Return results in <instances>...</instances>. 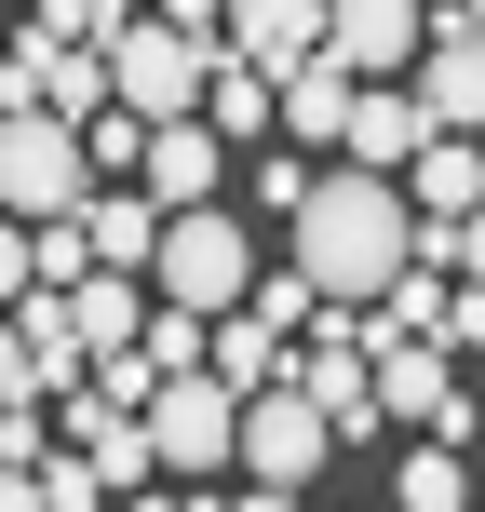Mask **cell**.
Segmentation results:
<instances>
[{
    "label": "cell",
    "instance_id": "cell-23",
    "mask_svg": "<svg viewBox=\"0 0 485 512\" xmlns=\"http://www.w3.org/2000/svg\"><path fill=\"white\" fill-rule=\"evenodd\" d=\"M256 203H270V216H297V203H310V162H283V149H270V162H256Z\"/></svg>",
    "mask_w": 485,
    "mask_h": 512
},
{
    "label": "cell",
    "instance_id": "cell-21",
    "mask_svg": "<svg viewBox=\"0 0 485 512\" xmlns=\"http://www.w3.org/2000/svg\"><path fill=\"white\" fill-rule=\"evenodd\" d=\"M0 459H27V472L54 459V432H41V391H27V405H0Z\"/></svg>",
    "mask_w": 485,
    "mask_h": 512
},
{
    "label": "cell",
    "instance_id": "cell-10",
    "mask_svg": "<svg viewBox=\"0 0 485 512\" xmlns=\"http://www.w3.org/2000/svg\"><path fill=\"white\" fill-rule=\"evenodd\" d=\"M432 135H445V122L418 108V81H364V95H351V135H337V149H351V162H378V176H405Z\"/></svg>",
    "mask_w": 485,
    "mask_h": 512
},
{
    "label": "cell",
    "instance_id": "cell-14",
    "mask_svg": "<svg viewBox=\"0 0 485 512\" xmlns=\"http://www.w3.org/2000/svg\"><path fill=\"white\" fill-rule=\"evenodd\" d=\"M203 364H216V378H230V391H270L283 378V364H297V351H283V324H270V310H216V324H203Z\"/></svg>",
    "mask_w": 485,
    "mask_h": 512
},
{
    "label": "cell",
    "instance_id": "cell-12",
    "mask_svg": "<svg viewBox=\"0 0 485 512\" xmlns=\"http://www.w3.org/2000/svg\"><path fill=\"white\" fill-rule=\"evenodd\" d=\"M216 41H230V54H256V68L283 81L310 41H324V0H216Z\"/></svg>",
    "mask_w": 485,
    "mask_h": 512
},
{
    "label": "cell",
    "instance_id": "cell-3",
    "mask_svg": "<svg viewBox=\"0 0 485 512\" xmlns=\"http://www.w3.org/2000/svg\"><path fill=\"white\" fill-rule=\"evenodd\" d=\"M149 283H162L176 310H203V324H216V310H243V297H256V243H243V216L176 203V216H162V243H149Z\"/></svg>",
    "mask_w": 485,
    "mask_h": 512
},
{
    "label": "cell",
    "instance_id": "cell-16",
    "mask_svg": "<svg viewBox=\"0 0 485 512\" xmlns=\"http://www.w3.org/2000/svg\"><path fill=\"white\" fill-rule=\"evenodd\" d=\"M405 203L418 216H472L485 203V135H432V149L405 162Z\"/></svg>",
    "mask_w": 485,
    "mask_h": 512
},
{
    "label": "cell",
    "instance_id": "cell-20",
    "mask_svg": "<svg viewBox=\"0 0 485 512\" xmlns=\"http://www.w3.org/2000/svg\"><path fill=\"white\" fill-rule=\"evenodd\" d=\"M310 297H324V283H310V270H256V310H270V324H283V337H297V324H310Z\"/></svg>",
    "mask_w": 485,
    "mask_h": 512
},
{
    "label": "cell",
    "instance_id": "cell-2",
    "mask_svg": "<svg viewBox=\"0 0 485 512\" xmlns=\"http://www.w3.org/2000/svg\"><path fill=\"white\" fill-rule=\"evenodd\" d=\"M95 189L108 176H95V149H81L68 108H0V216L41 230V216H81Z\"/></svg>",
    "mask_w": 485,
    "mask_h": 512
},
{
    "label": "cell",
    "instance_id": "cell-24",
    "mask_svg": "<svg viewBox=\"0 0 485 512\" xmlns=\"http://www.w3.org/2000/svg\"><path fill=\"white\" fill-rule=\"evenodd\" d=\"M445 351H459V364L485 351V283H472V297H445Z\"/></svg>",
    "mask_w": 485,
    "mask_h": 512
},
{
    "label": "cell",
    "instance_id": "cell-25",
    "mask_svg": "<svg viewBox=\"0 0 485 512\" xmlns=\"http://www.w3.org/2000/svg\"><path fill=\"white\" fill-rule=\"evenodd\" d=\"M459 270H472V283H485V203H472V216H459Z\"/></svg>",
    "mask_w": 485,
    "mask_h": 512
},
{
    "label": "cell",
    "instance_id": "cell-19",
    "mask_svg": "<svg viewBox=\"0 0 485 512\" xmlns=\"http://www.w3.org/2000/svg\"><path fill=\"white\" fill-rule=\"evenodd\" d=\"M27 283H41V230H27V216H0V310H14Z\"/></svg>",
    "mask_w": 485,
    "mask_h": 512
},
{
    "label": "cell",
    "instance_id": "cell-8",
    "mask_svg": "<svg viewBox=\"0 0 485 512\" xmlns=\"http://www.w3.org/2000/svg\"><path fill=\"white\" fill-rule=\"evenodd\" d=\"M432 41V0H324V54H351L364 81H405Z\"/></svg>",
    "mask_w": 485,
    "mask_h": 512
},
{
    "label": "cell",
    "instance_id": "cell-22",
    "mask_svg": "<svg viewBox=\"0 0 485 512\" xmlns=\"http://www.w3.org/2000/svg\"><path fill=\"white\" fill-rule=\"evenodd\" d=\"M27 391H41V364H27V324L0 310V405H27ZM41 405H54V391H41Z\"/></svg>",
    "mask_w": 485,
    "mask_h": 512
},
{
    "label": "cell",
    "instance_id": "cell-7",
    "mask_svg": "<svg viewBox=\"0 0 485 512\" xmlns=\"http://www.w3.org/2000/svg\"><path fill=\"white\" fill-rule=\"evenodd\" d=\"M364 364H378V418L472 432V391H459V351H445V337H364Z\"/></svg>",
    "mask_w": 485,
    "mask_h": 512
},
{
    "label": "cell",
    "instance_id": "cell-5",
    "mask_svg": "<svg viewBox=\"0 0 485 512\" xmlns=\"http://www.w3.org/2000/svg\"><path fill=\"white\" fill-rule=\"evenodd\" d=\"M324 459H337V418L310 405L297 378L243 391V459H230V472H243V499H297V486H310Z\"/></svg>",
    "mask_w": 485,
    "mask_h": 512
},
{
    "label": "cell",
    "instance_id": "cell-11",
    "mask_svg": "<svg viewBox=\"0 0 485 512\" xmlns=\"http://www.w3.org/2000/svg\"><path fill=\"white\" fill-rule=\"evenodd\" d=\"M351 95H364V68L310 41L297 68H283V135H297V149H337V135H351Z\"/></svg>",
    "mask_w": 485,
    "mask_h": 512
},
{
    "label": "cell",
    "instance_id": "cell-17",
    "mask_svg": "<svg viewBox=\"0 0 485 512\" xmlns=\"http://www.w3.org/2000/svg\"><path fill=\"white\" fill-rule=\"evenodd\" d=\"M391 499H405V512H459V499H472V459H459V432H418L405 459H391Z\"/></svg>",
    "mask_w": 485,
    "mask_h": 512
},
{
    "label": "cell",
    "instance_id": "cell-9",
    "mask_svg": "<svg viewBox=\"0 0 485 512\" xmlns=\"http://www.w3.org/2000/svg\"><path fill=\"white\" fill-rule=\"evenodd\" d=\"M216 162H230V135H216L203 108H176V122H149V162H135V189H149L162 216H176V203H216Z\"/></svg>",
    "mask_w": 485,
    "mask_h": 512
},
{
    "label": "cell",
    "instance_id": "cell-15",
    "mask_svg": "<svg viewBox=\"0 0 485 512\" xmlns=\"http://www.w3.org/2000/svg\"><path fill=\"white\" fill-rule=\"evenodd\" d=\"M149 243H162L149 189H95V203H81V256H95V270H149Z\"/></svg>",
    "mask_w": 485,
    "mask_h": 512
},
{
    "label": "cell",
    "instance_id": "cell-1",
    "mask_svg": "<svg viewBox=\"0 0 485 512\" xmlns=\"http://www.w3.org/2000/svg\"><path fill=\"white\" fill-rule=\"evenodd\" d=\"M283 230H297V270L324 283V297L378 310L391 270L418 256V203H405V176H378V162H337V176H310V203L283 216Z\"/></svg>",
    "mask_w": 485,
    "mask_h": 512
},
{
    "label": "cell",
    "instance_id": "cell-13",
    "mask_svg": "<svg viewBox=\"0 0 485 512\" xmlns=\"http://www.w3.org/2000/svg\"><path fill=\"white\" fill-rule=\"evenodd\" d=\"M203 122L230 135V149H256V135L283 122V81L256 68V54H230V41H216V81H203Z\"/></svg>",
    "mask_w": 485,
    "mask_h": 512
},
{
    "label": "cell",
    "instance_id": "cell-4",
    "mask_svg": "<svg viewBox=\"0 0 485 512\" xmlns=\"http://www.w3.org/2000/svg\"><path fill=\"white\" fill-rule=\"evenodd\" d=\"M203 81H216V27H176V14H149V27H108V95L135 108V122H176V108H203Z\"/></svg>",
    "mask_w": 485,
    "mask_h": 512
},
{
    "label": "cell",
    "instance_id": "cell-18",
    "mask_svg": "<svg viewBox=\"0 0 485 512\" xmlns=\"http://www.w3.org/2000/svg\"><path fill=\"white\" fill-rule=\"evenodd\" d=\"M54 68H68V27H27V41H0V108H54Z\"/></svg>",
    "mask_w": 485,
    "mask_h": 512
},
{
    "label": "cell",
    "instance_id": "cell-6",
    "mask_svg": "<svg viewBox=\"0 0 485 512\" xmlns=\"http://www.w3.org/2000/svg\"><path fill=\"white\" fill-rule=\"evenodd\" d=\"M149 445H162V472H230L243 459V391L216 364H176L149 391Z\"/></svg>",
    "mask_w": 485,
    "mask_h": 512
}]
</instances>
